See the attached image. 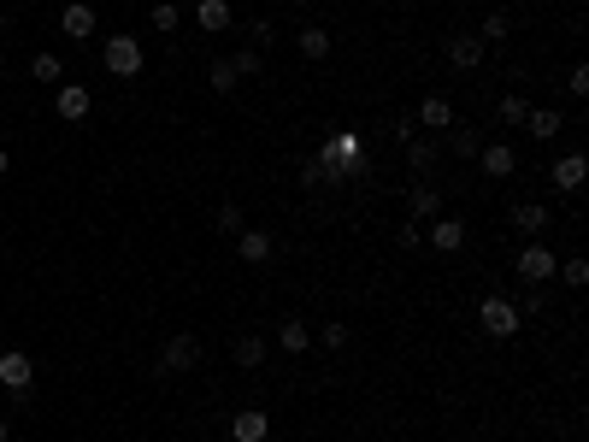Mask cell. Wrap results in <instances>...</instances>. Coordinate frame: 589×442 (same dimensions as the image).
<instances>
[{
    "mask_svg": "<svg viewBox=\"0 0 589 442\" xmlns=\"http://www.w3.org/2000/svg\"><path fill=\"white\" fill-rule=\"evenodd\" d=\"M100 65H107V72L113 77H141V65H148V54H141V42L136 36H107V47H100Z\"/></svg>",
    "mask_w": 589,
    "mask_h": 442,
    "instance_id": "1",
    "label": "cell"
},
{
    "mask_svg": "<svg viewBox=\"0 0 589 442\" xmlns=\"http://www.w3.org/2000/svg\"><path fill=\"white\" fill-rule=\"evenodd\" d=\"M477 319H483V330H490V336H519V307H513V301L507 295H490L483 301V307H477Z\"/></svg>",
    "mask_w": 589,
    "mask_h": 442,
    "instance_id": "2",
    "label": "cell"
},
{
    "mask_svg": "<svg viewBox=\"0 0 589 442\" xmlns=\"http://www.w3.org/2000/svg\"><path fill=\"white\" fill-rule=\"evenodd\" d=\"M513 271H519L525 284H548V277H554V271H560V266H554V254H548L542 242H531V248H525L519 259H513Z\"/></svg>",
    "mask_w": 589,
    "mask_h": 442,
    "instance_id": "3",
    "label": "cell"
},
{
    "mask_svg": "<svg viewBox=\"0 0 589 442\" xmlns=\"http://www.w3.org/2000/svg\"><path fill=\"white\" fill-rule=\"evenodd\" d=\"M89 106H95V100H89V89H83V83H59L54 113L65 118V124H83V118H89Z\"/></svg>",
    "mask_w": 589,
    "mask_h": 442,
    "instance_id": "4",
    "label": "cell"
},
{
    "mask_svg": "<svg viewBox=\"0 0 589 442\" xmlns=\"http://www.w3.org/2000/svg\"><path fill=\"white\" fill-rule=\"evenodd\" d=\"M159 366H166V371H195L201 366V343H195V336H171L166 354H159Z\"/></svg>",
    "mask_w": 589,
    "mask_h": 442,
    "instance_id": "5",
    "label": "cell"
},
{
    "mask_svg": "<svg viewBox=\"0 0 589 442\" xmlns=\"http://www.w3.org/2000/svg\"><path fill=\"white\" fill-rule=\"evenodd\" d=\"M477 159H483V172H490V177H513V172H519V154H513L507 142H483Z\"/></svg>",
    "mask_w": 589,
    "mask_h": 442,
    "instance_id": "6",
    "label": "cell"
},
{
    "mask_svg": "<svg viewBox=\"0 0 589 442\" xmlns=\"http://www.w3.org/2000/svg\"><path fill=\"white\" fill-rule=\"evenodd\" d=\"M507 225L536 242V236H542V225H548V207H542V200H525V207H513V218H507Z\"/></svg>",
    "mask_w": 589,
    "mask_h": 442,
    "instance_id": "7",
    "label": "cell"
},
{
    "mask_svg": "<svg viewBox=\"0 0 589 442\" xmlns=\"http://www.w3.org/2000/svg\"><path fill=\"white\" fill-rule=\"evenodd\" d=\"M236 254L248 266H266L271 259V230H236Z\"/></svg>",
    "mask_w": 589,
    "mask_h": 442,
    "instance_id": "8",
    "label": "cell"
},
{
    "mask_svg": "<svg viewBox=\"0 0 589 442\" xmlns=\"http://www.w3.org/2000/svg\"><path fill=\"white\" fill-rule=\"evenodd\" d=\"M30 378H36V366H30V354H0V384L6 389H30Z\"/></svg>",
    "mask_w": 589,
    "mask_h": 442,
    "instance_id": "9",
    "label": "cell"
},
{
    "mask_svg": "<svg viewBox=\"0 0 589 442\" xmlns=\"http://www.w3.org/2000/svg\"><path fill=\"white\" fill-rule=\"evenodd\" d=\"M584 172H589V166H584V154H566L548 177H554V189H560V195H577V189H584Z\"/></svg>",
    "mask_w": 589,
    "mask_h": 442,
    "instance_id": "10",
    "label": "cell"
},
{
    "mask_svg": "<svg viewBox=\"0 0 589 442\" xmlns=\"http://www.w3.org/2000/svg\"><path fill=\"white\" fill-rule=\"evenodd\" d=\"M59 30H65V36H77V42H83V36H95V6L71 0L65 13H59Z\"/></svg>",
    "mask_w": 589,
    "mask_h": 442,
    "instance_id": "11",
    "label": "cell"
},
{
    "mask_svg": "<svg viewBox=\"0 0 589 442\" xmlns=\"http://www.w3.org/2000/svg\"><path fill=\"white\" fill-rule=\"evenodd\" d=\"M525 130H531L536 142H554V136L566 130V118H560V113H548V106H531V113H525Z\"/></svg>",
    "mask_w": 589,
    "mask_h": 442,
    "instance_id": "12",
    "label": "cell"
},
{
    "mask_svg": "<svg viewBox=\"0 0 589 442\" xmlns=\"http://www.w3.org/2000/svg\"><path fill=\"white\" fill-rule=\"evenodd\" d=\"M413 124H419V130H454V106H448L442 95H431V100L419 106V118H413Z\"/></svg>",
    "mask_w": 589,
    "mask_h": 442,
    "instance_id": "13",
    "label": "cell"
},
{
    "mask_svg": "<svg viewBox=\"0 0 589 442\" xmlns=\"http://www.w3.org/2000/svg\"><path fill=\"white\" fill-rule=\"evenodd\" d=\"M266 430H271L266 413H236V419H230V437H236V442H266Z\"/></svg>",
    "mask_w": 589,
    "mask_h": 442,
    "instance_id": "14",
    "label": "cell"
},
{
    "mask_svg": "<svg viewBox=\"0 0 589 442\" xmlns=\"http://www.w3.org/2000/svg\"><path fill=\"white\" fill-rule=\"evenodd\" d=\"M277 343H283V354H307L312 330L301 325V319H283V325H277Z\"/></svg>",
    "mask_w": 589,
    "mask_h": 442,
    "instance_id": "15",
    "label": "cell"
},
{
    "mask_svg": "<svg viewBox=\"0 0 589 442\" xmlns=\"http://www.w3.org/2000/svg\"><path fill=\"white\" fill-rule=\"evenodd\" d=\"M448 59L460 65V72H472L477 59H483V42H477V36H454V42H448Z\"/></svg>",
    "mask_w": 589,
    "mask_h": 442,
    "instance_id": "16",
    "label": "cell"
},
{
    "mask_svg": "<svg viewBox=\"0 0 589 442\" xmlns=\"http://www.w3.org/2000/svg\"><path fill=\"white\" fill-rule=\"evenodd\" d=\"M294 47H301V54H307V59H324V54H330V30L307 24V30H301V36H294Z\"/></svg>",
    "mask_w": 589,
    "mask_h": 442,
    "instance_id": "17",
    "label": "cell"
},
{
    "mask_svg": "<svg viewBox=\"0 0 589 442\" xmlns=\"http://www.w3.org/2000/svg\"><path fill=\"white\" fill-rule=\"evenodd\" d=\"M201 6V30H230V0H195Z\"/></svg>",
    "mask_w": 589,
    "mask_h": 442,
    "instance_id": "18",
    "label": "cell"
},
{
    "mask_svg": "<svg viewBox=\"0 0 589 442\" xmlns=\"http://www.w3.org/2000/svg\"><path fill=\"white\" fill-rule=\"evenodd\" d=\"M431 242H436V248H442V254H454V248H460V242H465V225H460V218H442V225H436V230H431Z\"/></svg>",
    "mask_w": 589,
    "mask_h": 442,
    "instance_id": "19",
    "label": "cell"
},
{
    "mask_svg": "<svg viewBox=\"0 0 589 442\" xmlns=\"http://www.w3.org/2000/svg\"><path fill=\"white\" fill-rule=\"evenodd\" d=\"M442 213V195H436V183H419L413 189V218H436Z\"/></svg>",
    "mask_w": 589,
    "mask_h": 442,
    "instance_id": "20",
    "label": "cell"
},
{
    "mask_svg": "<svg viewBox=\"0 0 589 442\" xmlns=\"http://www.w3.org/2000/svg\"><path fill=\"white\" fill-rule=\"evenodd\" d=\"M407 166H413V172H431V166H436V142L413 136V142H407Z\"/></svg>",
    "mask_w": 589,
    "mask_h": 442,
    "instance_id": "21",
    "label": "cell"
},
{
    "mask_svg": "<svg viewBox=\"0 0 589 442\" xmlns=\"http://www.w3.org/2000/svg\"><path fill=\"white\" fill-rule=\"evenodd\" d=\"M30 77L36 83H59V54H36L30 59Z\"/></svg>",
    "mask_w": 589,
    "mask_h": 442,
    "instance_id": "22",
    "label": "cell"
},
{
    "mask_svg": "<svg viewBox=\"0 0 589 442\" xmlns=\"http://www.w3.org/2000/svg\"><path fill=\"white\" fill-rule=\"evenodd\" d=\"M230 65H236V77H260V72H266V59H260V47H242V54L230 59Z\"/></svg>",
    "mask_w": 589,
    "mask_h": 442,
    "instance_id": "23",
    "label": "cell"
},
{
    "mask_svg": "<svg viewBox=\"0 0 589 442\" xmlns=\"http://www.w3.org/2000/svg\"><path fill=\"white\" fill-rule=\"evenodd\" d=\"M525 113H531L525 95H501V124H525Z\"/></svg>",
    "mask_w": 589,
    "mask_h": 442,
    "instance_id": "24",
    "label": "cell"
},
{
    "mask_svg": "<svg viewBox=\"0 0 589 442\" xmlns=\"http://www.w3.org/2000/svg\"><path fill=\"white\" fill-rule=\"evenodd\" d=\"M260 360H266V343H260V336H242V343H236V366H260Z\"/></svg>",
    "mask_w": 589,
    "mask_h": 442,
    "instance_id": "25",
    "label": "cell"
},
{
    "mask_svg": "<svg viewBox=\"0 0 589 442\" xmlns=\"http://www.w3.org/2000/svg\"><path fill=\"white\" fill-rule=\"evenodd\" d=\"M477 148H483V136H477V130H454V154H460V159H477Z\"/></svg>",
    "mask_w": 589,
    "mask_h": 442,
    "instance_id": "26",
    "label": "cell"
},
{
    "mask_svg": "<svg viewBox=\"0 0 589 442\" xmlns=\"http://www.w3.org/2000/svg\"><path fill=\"white\" fill-rule=\"evenodd\" d=\"M560 277H566L572 289H584V284H589V259H584V254H572V259L560 266Z\"/></svg>",
    "mask_w": 589,
    "mask_h": 442,
    "instance_id": "27",
    "label": "cell"
},
{
    "mask_svg": "<svg viewBox=\"0 0 589 442\" xmlns=\"http://www.w3.org/2000/svg\"><path fill=\"white\" fill-rule=\"evenodd\" d=\"M477 42H483V47H490V42H507V18L490 13V18H483V36H477Z\"/></svg>",
    "mask_w": 589,
    "mask_h": 442,
    "instance_id": "28",
    "label": "cell"
},
{
    "mask_svg": "<svg viewBox=\"0 0 589 442\" xmlns=\"http://www.w3.org/2000/svg\"><path fill=\"white\" fill-rule=\"evenodd\" d=\"M212 89H218V95H225V89H236V65H230V59H218V65H212Z\"/></svg>",
    "mask_w": 589,
    "mask_h": 442,
    "instance_id": "29",
    "label": "cell"
},
{
    "mask_svg": "<svg viewBox=\"0 0 589 442\" xmlns=\"http://www.w3.org/2000/svg\"><path fill=\"white\" fill-rule=\"evenodd\" d=\"M154 30H177V0H159L154 6Z\"/></svg>",
    "mask_w": 589,
    "mask_h": 442,
    "instance_id": "30",
    "label": "cell"
},
{
    "mask_svg": "<svg viewBox=\"0 0 589 442\" xmlns=\"http://www.w3.org/2000/svg\"><path fill=\"white\" fill-rule=\"evenodd\" d=\"M218 230H225V236H236V230H248V225H242V207H218Z\"/></svg>",
    "mask_w": 589,
    "mask_h": 442,
    "instance_id": "31",
    "label": "cell"
},
{
    "mask_svg": "<svg viewBox=\"0 0 589 442\" xmlns=\"http://www.w3.org/2000/svg\"><path fill=\"white\" fill-rule=\"evenodd\" d=\"M566 89H572V95H589V65H572V83Z\"/></svg>",
    "mask_w": 589,
    "mask_h": 442,
    "instance_id": "32",
    "label": "cell"
},
{
    "mask_svg": "<svg viewBox=\"0 0 589 442\" xmlns=\"http://www.w3.org/2000/svg\"><path fill=\"white\" fill-rule=\"evenodd\" d=\"M6 172H13V154H6V148H0V177H6Z\"/></svg>",
    "mask_w": 589,
    "mask_h": 442,
    "instance_id": "33",
    "label": "cell"
},
{
    "mask_svg": "<svg viewBox=\"0 0 589 442\" xmlns=\"http://www.w3.org/2000/svg\"><path fill=\"white\" fill-rule=\"evenodd\" d=\"M6 437H13V425H6V419H0V442H6Z\"/></svg>",
    "mask_w": 589,
    "mask_h": 442,
    "instance_id": "34",
    "label": "cell"
},
{
    "mask_svg": "<svg viewBox=\"0 0 589 442\" xmlns=\"http://www.w3.org/2000/svg\"><path fill=\"white\" fill-rule=\"evenodd\" d=\"M0 30H6V6H0Z\"/></svg>",
    "mask_w": 589,
    "mask_h": 442,
    "instance_id": "35",
    "label": "cell"
},
{
    "mask_svg": "<svg viewBox=\"0 0 589 442\" xmlns=\"http://www.w3.org/2000/svg\"><path fill=\"white\" fill-rule=\"evenodd\" d=\"M0 72H6V54H0Z\"/></svg>",
    "mask_w": 589,
    "mask_h": 442,
    "instance_id": "36",
    "label": "cell"
}]
</instances>
